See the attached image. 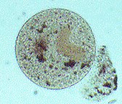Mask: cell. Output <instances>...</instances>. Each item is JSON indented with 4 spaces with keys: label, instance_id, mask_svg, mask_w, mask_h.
<instances>
[{
    "label": "cell",
    "instance_id": "cell-1",
    "mask_svg": "<svg viewBox=\"0 0 122 104\" xmlns=\"http://www.w3.org/2000/svg\"><path fill=\"white\" fill-rule=\"evenodd\" d=\"M116 71L108 55L100 52L95 71L85 87V98L90 100H102L116 90Z\"/></svg>",
    "mask_w": 122,
    "mask_h": 104
}]
</instances>
